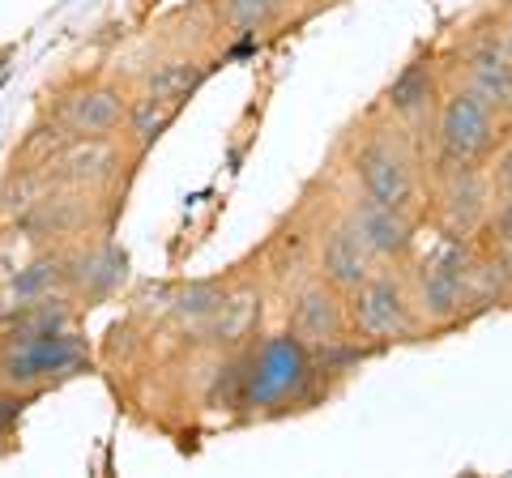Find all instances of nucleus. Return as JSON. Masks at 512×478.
<instances>
[{
  "label": "nucleus",
  "mask_w": 512,
  "mask_h": 478,
  "mask_svg": "<svg viewBox=\"0 0 512 478\" xmlns=\"http://www.w3.org/2000/svg\"><path fill=\"white\" fill-rule=\"evenodd\" d=\"M346 218L355 222V231L363 235L376 261H406L414 252V218L406 210H393V205H380L359 193L350 201Z\"/></svg>",
  "instance_id": "nucleus-12"
},
{
  "label": "nucleus",
  "mask_w": 512,
  "mask_h": 478,
  "mask_svg": "<svg viewBox=\"0 0 512 478\" xmlns=\"http://www.w3.org/2000/svg\"><path fill=\"white\" fill-rule=\"evenodd\" d=\"M60 291H69V248L47 244L39 257H30L26 265L5 274L0 304H5V316H9L13 308L35 304V299H47V295H60Z\"/></svg>",
  "instance_id": "nucleus-13"
},
{
  "label": "nucleus",
  "mask_w": 512,
  "mask_h": 478,
  "mask_svg": "<svg viewBox=\"0 0 512 478\" xmlns=\"http://www.w3.org/2000/svg\"><path fill=\"white\" fill-rule=\"evenodd\" d=\"M487 265H491V274H495V286H500V295L512 299V248L487 252Z\"/></svg>",
  "instance_id": "nucleus-23"
},
{
  "label": "nucleus",
  "mask_w": 512,
  "mask_h": 478,
  "mask_svg": "<svg viewBox=\"0 0 512 478\" xmlns=\"http://www.w3.org/2000/svg\"><path fill=\"white\" fill-rule=\"evenodd\" d=\"M256 321H261V295L244 286V291H227V299L197 325V338L205 346H239L252 338Z\"/></svg>",
  "instance_id": "nucleus-15"
},
{
  "label": "nucleus",
  "mask_w": 512,
  "mask_h": 478,
  "mask_svg": "<svg viewBox=\"0 0 512 478\" xmlns=\"http://www.w3.org/2000/svg\"><path fill=\"white\" fill-rule=\"evenodd\" d=\"M461 73H466V82L478 99H487L495 111H504L508 116V103H512V52L504 35H474L466 43V52H461Z\"/></svg>",
  "instance_id": "nucleus-11"
},
{
  "label": "nucleus",
  "mask_w": 512,
  "mask_h": 478,
  "mask_svg": "<svg viewBox=\"0 0 512 478\" xmlns=\"http://www.w3.org/2000/svg\"><path fill=\"white\" fill-rule=\"evenodd\" d=\"M201 82H205V65H201V60H192V56H171V60H158V65H150V73L141 77V94L184 107L192 94L201 90Z\"/></svg>",
  "instance_id": "nucleus-17"
},
{
  "label": "nucleus",
  "mask_w": 512,
  "mask_h": 478,
  "mask_svg": "<svg viewBox=\"0 0 512 478\" xmlns=\"http://www.w3.org/2000/svg\"><path fill=\"white\" fill-rule=\"evenodd\" d=\"M350 171L359 180V193L380 205L410 214L419 201V171H414V158L393 133H363L355 154H350Z\"/></svg>",
  "instance_id": "nucleus-5"
},
{
  "label": "nucleus",
  "mask_w": 512,
  "mask_h": 478,
  "mask_svg": "<svg viewBox=\"0 0 512 478\" xmlns=\"http://www.w3.org/2000/svg\"><path fill=\"white\" fill-rule=\"evenodd\" d=\"M478 235H483L487 252L512 248V193H495L491 197V210L483 218V227H478Z\"/></svg>",
  "instance_id": "nucleus-21"
},
{
  "label": "nucleus",
  "mask_w": 512,
  "mask_h": 478,
  "mask_svg": "<svg viewBox=\"0 0 512 478\" xmlns=\"http://www.w3.org/2000/svg\"><path fill=\"white\" fill-rule=\"evenodd\" d=\"M90 363L86 342L73 329L47 333V338L0 342V389L5 393H35L56 380L77 376Z\"/></svg>",
  "instance_id": "nucleus-4"
},
{
  "label": "nucleus",
  "mask_w": 512,
  "mask_h": 478,
  "mask_svg": "<svg viewBox=\"0 0 512 478\" xmlns=\"http://www.w3.org/2000/svg\"><path fill=\"white\" fill-rule=\"evenodd\" d=\"M487 180H491V193H512V146H504L500 154H495Z\"/></svg>",
  "instance_id": "nucleus-22"
},
{
  "label": "nucleus",
  "mask_w": 512,
  "mask_h": 478,
  "mask_svg": "<svg viewBox=\"0 0 512 478\" xmlns=\"http://www.w3.org/2000/svg\"><path fill=\"white\" fill-rule=\"evenodd\" d=\"M508 116H512V103H508Z\"/></svg>",
  "instance_id": "nucleus-25"
},
{
  "label": "nucleus",
  "mask_w": 512,
  "mask_h": 478,
  "mask_svg": "<svg viewBox=\"0 0 512 478\" xmlns=\"http://www.w3.org/2000/svg\"><path fill=\"white\" fill-rule=\"evenodd\" d=\"M500 35H504V43H508V52H512V9H508V18H504V30H500Z\"/></svg>",
  "instance_id": "nucleus-24"
},
{
  "label": "nucleus",
  "mask_w": 512,
  "mask_h": 478,
  "mask_svg": "<svg viewBox=\"0 0 512 478\" xmlns=\"http://www.w3.org/2000/svg\"><path fill=\"white\" fill-rule=\"evenodd\" d=\"M222 299H227V286L214 282V278H201V282H188V286H180V291L171 295V312L180 316V321H188V325H201L205 316L222 304Z\"/></svg>",
  "instance_id": "nucleus-20"
},
{
  "label": "nucleus",
  "mask_w": 512,
  "mask_h": 478,
  "mask_svg": "<svg viewBox=\"0 0 512 478\" xmlns=\"http://www.w3.org/2000/svg\"><path fill=\"white\" fill-rule=\"evenodd\" d=\"M491 197L495 193H491L487 167H448L440 184V201H436L440 231L453 239H474L491 210Z\"/></svg>",
  "instance_id": "nucleus-9"
},
{
  "label": "nucleus",
  "mask_w": 512,
  "mask_h": 478,
  "mask_svg": "<svg viewBox=\"0 0 512 478\" xmlns=\"http://www.w3.org/2000/svg\"><path fill=\"white\" fill-rule=\"evenodd\" d=\"M128 103H133V94L120 82H86L73 94H64L52 111V120L77 137H120Z\"/></svg>",
  "instance_id": "nucleus-8"
},
{
  "label": "nucleus",
  "mask_w": 512,
  "mask_h": 478,
  "mask_svg": "<svg viewBox=\"0 0 512 478\" xmlns=\"http://www.w3.org/2000/svg\"><path fill=\"white\" fill-rule=\"evenodd\" d=\"M312 265H316V278H325L329 286H338L342 295H350L376 269V257H372V248L363 244V235L355 231V222L342 214L320 231Z\"/></svg>",
  "instance_id": "nucleus-10"
},
{
  "label": "nucleus",
  "mask_w": 512,
  "mask_h": 478,
  "mask_svg": "<svg viewBox=\"0 0 512 478\" xmlns=\"http://www.w3.org/2000/svg\"><path fill=\"white\" fill-rule=\"evenodd\" d=\"M474 261L478 257H474L470 239H453V235H444L419 261V269L410 278V295H414V312H419L423 325L461 321L466 304H474V295H470Z\"/></svg>",
  "instance_id": "nucleus-2"
},
{
  "label": "nucleus",
  "mask_w": 512,
  "mask_h": 478,
  "mask_svg": "<svg viewBox=\"0 0 512 478\" xmlns=\"http://www.w3.org/2000/svg\"><path fill=\"white\" fill-rule=\"evenodd\" d=\"M269 257H274V274L278 278H299L303 269L316 261V239L308 227H291L274 239V248H269Z\"/></svg>",
  "instance_id": "nucleus-19"
},
{
  "label": "nucleus",
  "mask_w": 512,
  "mask_h": 478,
  "mask_svg": "<svg viewBox=\"0 0 512 478\" xmlns=\"http://www.w3.org/2000/svg\"><path fill=\"white\" fill-rule=\"evenodd\" d=\"M120 167H124L120 137H77V133L64 137L52 150V158L43 163V171L52 175V184L82 188V193H99V188L116 184Z\"/></svg>",
  "instance_id": "nucleus-6"
},
{
  "label": "nucleus",
  "mask_w": 512,
  "mask_h": 478,
  "mask_svg": "<svg viewBox=\"0 0 512 478\" xmlns=\"http://www.w3.org/2000/svg\"><path fill=\"white\" fill-rule=\"evenodd\" d=\"M346 316L350 333L363 342H402L410 333H419V312H414L410 278L393 274V269H372L355 291L346 295Z\"/></svg>",
  "instance_id": "nucleus-3"
},
{
  "label": "nucleus",
  "mask_w": 512,
  "mask_h": 478,
  "mask_svg": "<svg viewBox=\"0 0 512 478\" xmlns=\"http://www.w3.org/2000/svg\"><path fill=\"white\" fill-rule=\"evenodd\" d=\"M440 107V77L431 65H410L393 77V86L384 90V111L397 124H423L431 111Z\"/></svg>",
  "instance_id": "nucleus-14"
},
{
  "label": "nucleus",
  "mask_w": 512,
  "mask_h": 478,
  "mask_svg": "<svg viewBox=\"0 0 512 478\" xmlns=\"http://www.w3.org/2000/svg\"><path fill=\"white\" fill-rule=\"evenodd\" d=\"M291 329H295V342L308 346V350L350 342L346 295L338 286H329L325 278L299 282V291L291 299Z\"/></svg>",
  "instance_id": "nucleus-7"
},
{
  "label": "nucleus",
  "mask_w": 512,
  "mask_h": 478,
  "mask_svg": "<svg viewBox=\"0 0 512 478\" xmlns=\"http://www.w3.org/2000/svg\"><path fill=\"white\" fill-rule=\"evenodd\" d=\"M504 111L478 99L470 86L448 90L436 107V154L448 167H487V158L500 150Z\"/></svg>",
  "instance_id": "nucleus-1"
},
{
  "label": "nucleus",
  "mask_w": 512,
  "mask_h": 478,
  "mask_svg": "<svg viewBox=\"0 0 512 478\" xmlns=\"http://www.w3.org/2000/svg\"><path fill=\"white\" fill-rule=\"evenodd\" d=\"M175 116H180V107L175 103H163V99H150V94H137L133 103H128V116H124V129H120V141L128 150H133V158L150 154L158 146V137H163Z\"/></svg>",
  "instance_id": "nucleus-16"
},
{
  "label": "nucleus",
  "mask_w": 512,
  "mask_h": 478,
  "mask_svg": "<svg viewBox=\"0 0 512 478\" xmlns=\"http://www.w3.org/2000/svg\"><path fill=\"white\" fill-rule=\"evenodd\" d=\"M291 0H222L218 5V22L231 30V35H256V30H269L274 22H282V13Z\"/></svg>",
  "instance_id": "nucleus-18"
}]
</instances>
